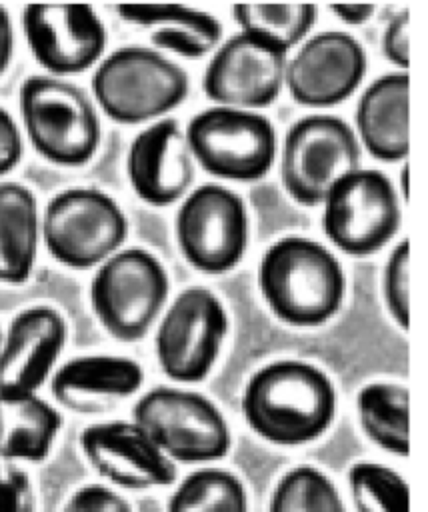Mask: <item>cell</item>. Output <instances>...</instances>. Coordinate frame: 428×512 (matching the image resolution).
Instances as JSON below:
<instances>
[{"label":"cell","instance_id":"1","mask_svg":"<svg viewBox=\"0 0 428 512\" xmlns=\"http://www.w3.org/2000/svg\"><path fill=\"white\" fill-rule=\"evenodd\" d=\"M242 412L260 438L280 446L306 444L322 436L334 420V384L314 364L278 360L248 380Z\"/></svg>","mask_w":428,"mask_h":512},{"label":"cell","instance_id":"2","mask_svg":"<svg viewBox=\"0 0 428 512\" xmlns=\"http://www.w3.org/2000/svg\"><path fill=\"white\" fill-rule=\"evenodd\" d=\"M258 286L264 302L282 322L310 328L340 310L346 280L338 258L326 246L288 236L262 254Z\"/></svg>","mask_w":428,"mask_h":512},{"label":"cell","instance_id":"3","mask_svg":"<svg viewBox=\"0 0 428 512\" xmlns=\"http://www.w3.org/2000/svg\"><path fill=\"white\" fill-rule=\"evenodd\" d=\"M190 90L188 74L168 56L146 46H122L94 70L92 94L118 124H142L180 106Z\"/></svg>","mask_w":428,"mask_h":512},{"label":"cell","instance_id":"4","mask_svg":"<svg viewBox=\"0 0 428 512\" xmlns=\"http://www.w3.org/2000/svg\"><path fill=\"white\" fill-rule=\"evenodd\" d=\"M20 116L32 148L52 164L82 166L98 150L102 130L96 106L62 76H28L20 86Z\"/></svg>","mask_w":428,"mask_h":512},{"label":"cell","instance_id":"5","mask_svg":"<svg viewBox=\"0 0 428 512\" xmlns=\"http://www.w3.org/2000/svg\"><path fill=\"white\" fill-rule=\"evenodd\" d=\"M168 290V274L154 254L120 248L98 264L90 282V304L110 336L134 342L162 312Z\"/></svg>","mask_w":428,"mask_h":512},{"label":"cell","instance_id":"6","mask_svg":"<svg viewBox=\"0 0 428 512\" xmlns=\"http://www.w3.org/2000/svg\"><path fill=\"white\" fill-rule=\"evenodd\" d=\"M128 220L118 202L96 188H68L52 196L40 216V238L60 264L86 270L122 248Z\"/></svg>","mask_w":428,"mask_h":512},{"label":"cell","instance_id":"7","mask_svg":"<svg viewBox=\"0 0 428 512\" xmlns=\"http://www.w3.org/2000/svg\"><path fill=\"white\" fill-rule=\"evenodd\" d=\"M186 140L194 162L224 180H258L276 160V130L256 110L206 108L188 122Z\"/></svg>","mask_w":428,"mask_h":512},{"label":"cell","instance_id":"8","mask_svg":"<svg viewBox=\"0 0 428 512\" xmlns=\"http://www.w3.org/2000/svg\"><path fill=\"white\" fill-rule=\"evenodd\" d=\"M132 420L172 462H212L230 450L222 412L198 392L156 386L138 398Z\"/></svg>","mask_w":428,"mask_h":512},{"label":"cell","instance_id":"9","mask_svg":"<svg viewBox=\"0 0 428 512\" xmlns=\"http://www.w3.org/2000/svg\"><path fill=\"white\" fill-rule=\"evenodd\" d=\"M320 204L324 234L352 256H366L388 244L402 222L396 188L372 168L358 166L342 174Z\"/></svg>","mask_w":428,"mask_h":512},{"label":"cell","instance_id":"10","mask_svg":"<svg viewBox=\"0 0 428 512\" xmlns=\"http://www.w3.org/2000/svg\"><path fill=\"white\" fill-rule=\"evenodd\" d=\"M358 166V136L336 116H306L294 122L284 136L280 178L298 204H320L328 188Z\"/></svg>","mask_w":428,"mask_h":512},{"label":"cell","instance_id":"11","mask_svg":"<svg viewBox=\"0 0 428 512\" xmlns=\"http://www.w3.org/2000/svg\"><path fill=\"white\" fill-rule=\"evenodd\" d=\"M228 316L218 296L202 286L182 290L164 312L156 330V358L176 382H200L212 370Z\"/></svg>","mask_w":428,"mask_h":512},{"label":"cell","instance_id":"12","mask_svg":"<svg viewBox=\"0 0 428 512\" xmlns=\"http://www.w3.org/2000/svg\"><path fill=\"white\" fill-rule=\"evenodd\" d=\"M176 238L196 270L220 274L234 268L248 244V212L242 198L220 184L198 186L180 204Z\"/></svg>","mask_w":428,"mask_h":512},{"label":"cell","instance_id":"13","mask_svg":"<svg viewBox=\"0 0 428 512\" xmlns=\"http://www.w3.org/2000/svg\"><path fill=\"white\" fill-rule=\"evenodd\" d=\"M286 62V50L248 32L234 34L214 48L204 72V92L220 106L266 108L284 86Z\"/></svg>","mask_w":428,"mask_h":512},{"label":"cell","instance_id":"14","mask_svg":"<svg viewBox=\"0 0 428 512\" xmlns=\"http://www.w3.org/2000/svg\"><path fill=\"white\" fill-rule=\"evenodd\" d=\"M22 30L34 60L52 76L86 72L108 42L102 18L88 4H28Z\"/></svg>","mask_w":428,"mask_h":512},{"label":"cell","instance_id":"15","mask_svg":"<svg viewBox=\"0 0 428 512\" xmlns=\"http://www.w3.org/2000/svg\"><path fill=\"white\" fill-rule=\"evenodd\" d=\"M362 44L340 30L314 34L288 58L284 84L294 102L308 108H330L352 96L366 76Z\"/></svg>","mask_w":428,"mask_h":512},{"label":"cell","instance_id":"16","mask_svg":"<svg viewBox=\"0 0 428 512\" xmlns=\"http://www.w3.org/2000/svg\"><path fill=\"white\" fill-rule=\"evenodd\" d=\"M80 448L88 464L110 484L130 490L170 486L174 462L132 420L98 422L82 430Z\"/></svg>","mask_w":428,"mask_h":512},{"label":"cell","instance_id":"17","mask_svg":"<svg viewBox=\"0 0 428 512\" xmlns=\"http://www.w3.org/2000/svg\"><path fill=\"white\" fill-rule=\"evenodd\" d=\"M126 174L134 194L152 206H168L186 196L194 182V156L186 132L174 118H160L130 142Z\"/></svg>","mask_w":428,"mask_h":512},{"label":"cell","instance_id":"18","mask_svg":"<svg viewBox=\"0 0 428 512\" xmlns=\"http://www.w3.org/2000/svg\"><path fill=\"white\" fill-rule=\"evenodd\" d=\"M66 336L68 328L58 310L50 306L20 310L2 334L0 394H36L52 374Z\"/></svg>","mask_w":428,"mask_h":512},{"label":"cell","instance_id":"19","mask_svg":"<svg viewBox=\"0 0 428 512\" xmlns=\"http://www.w3.org/2000/svg\"><path fill=\"white\" fill-rule=\"evenodd\" d=\"M144 372L126 356H78L64 362L50 380L56 402L78 414H98L114 408L140 390Z\"/></svg>","mask_w":428,"mask_h":512},{"label":"cell","instance_id":"20","mask_svg":"<svg viewBox=\"0 0 428 512\" xmlns=\"http://www.w3.org/2000/svg\"><path fill=\"white\" fill-rule=\"evenodd\" d=\"M356 136L370 156L398 162L408 154V74L376 78L356 106Z\"/></svg>","mask_w":428,"mask_h":512},{"label":"cell","instance_id":"21","mask_svg":"<svg viewBox=\"0 0 428 512\" xmlns=\"http://www.w3.org/2000/svg\"><path fill=\"white\" fill-rule=\"evenodd\" d=\"M124 22L152 28L154 46L184 58H202L222 40V24L210 12L182 4H120Z\"/></svg>","mask_w":428,"mask_h":512},{"label":"cell","instance_id":"22","mask_svg":"<svg viewBox=\"0 0 428 512\" xmlns=\"http://www.w3.org/2000/svg\"><path fill=\"white\" fill-rule=\"evenodd\" d=\"M38 244L40 212L34 192L20 182H0V282H26Z\"/></svg>","mask_w":428,"mask_h":512},{"label":"cell","instance_id":"23","mask_svg":"<svg viewBox=\"0 0 428 512\" xmlns=\"http://www.w3.org/2000/svg\"><path fill=\"white\" fill-rule=\"evenodd\" d=\"M60 426V412L40 396L0 394V460L42 462Z\"/></svg>","mask_w":428,"mask_h":512},{"label":"cell","instance_id":"24","mask_svg":"<svg viewBox=\"0 0 428 512\" xmlns=\"http://www.w3.org/2000/svg\"><path fill=\"white\" fill-rule=\"evenodd\" d=\"M358 422L366 436L386 452L408 454V390L400 384L374 382L356 394Z\"/></svg>","mask_w":428,"mask_h":512},{"label":"cell","instance_id":"25","mask_svg":"<svg viewBox=\"0 0 428 512\" xmlns=\"http://www.w3.org/2000/svg\"><path fill=\"white\" fill-rule=\"evenodd\" d=\"M232 16L242 32L290 52L316 24L318 8L314 4H236Z\"/></svg>","mask_w":428,"mask_h":512},{"label":"cell","instance_id":"26","mask_svg":"<svg viewBox=\"0 0 428 512\" xmlns=\"http://www.w3.org/2000/svg\"><path fill=\"white\" fill-rule=\"evenodd\" d=\"M166 512H248V498L232 472L202 468L180 482Z\"/></svg>","mask_w":428,"mask_h":512},{"label":"cell","instance_id":"27","mask_svg":"<svg viewBox=\"0 0 428 512\" xmlns=\"http://www.w3.org/2000/svg\"><path fill=\"white\" fill-rule=\"evenodd\" d=\"M268 512H344V502L324 472L296 466L278 480Z\"/></svg>","mask_w":428,"mask_h":512},{"label":"cell","instance_id":"28","mask_svg":"<svg viewBox=\"0 0 428 512\" xmlns=\"http://www.w3.org/2000/svg\"><path fill=\"white\" fill-rule=\"evenodd\" d=\"M348 486L356 512H408V484L384 464H354L348 472Z\"/></svg>","mask_w":428,"mask_h":512},{"label":"cell","instance_id":"29","mask_svg":"<svg viewBox=\"0 0 428 512\" xmlns=\"http://www.w3.org/2000/svg\"><path fill=\"white\" fill-rule=\"evenodd\" d=\"M408 278V240H402L390 252L382 278V290L388 312L402 330L408 328Z\"/></svg>","mask_w":428,"mask_h":512},{"label":"cell","instance_id":"30","mask_svg":"<svg viewBox=\"0 0 428 512\" xmlns=\"http://www.w3.org/2000/svg\"><path fill=\"white\" fill-rule=\"evenodd\" d=\"M0 512H36L30 476L8 460H0Z\"/></svg>","mask_w":428,"mask_h":512},{"label":"cell","instance_id":"31","mask_svg":"<svg viewBox=\"0 0 428 512\" xmlns=\"http://www.w3.org/2000/svg\"><path fill=\"white\" fill-rule=\"evenodd\" d=\"M62 512H132V508L116 490L102 484H86L66 500Z\"/></svg>","mask_w":428,"mask_h":512},{"label":"cell","instance_id":"32","mask_svg":"<svg viewBox=\"0 0 428 512\" xmlns=\"http://www.w3.org/2000/svg\"><path fill=\"white\" fill-rule=\"evenodd\" d=\"M384 56L406 70L408 66V10H400L390 18L382 34Z\"/></svg>","mask_w":428,"mask_h":512},{"label":"cell","instance_id":"33","mask_svg":"<svg viewBox=\"0 0 428 512\" xmlns=\"http://www.w3.org/2000/svg\"><path fill=\"white\" fill-rule=\"evenodd\" d=\"M24 142L20 128L8 110L0 106V176L8 174L22 160Z\"/></svg>","mask_w":428,"mask_h":512},{"label":"cell","instance_id":"34","mask_svg":"<svg viewBox=\"0 0 428 512\" xmlns=\"http://www.w3.org/2000/svg\"><path fill=\"white\" fill-rule=\"evenodd\" d=\"M328 10H332L344 24L360 26L372 18L376 6L374 4H330Z\"/></svg>","mask_w":428,"mask_h":512},{"label":"cell","instance_id":"35","mask_svg":"<svg viewBox=\"0 0 428 512\" xmlns=\"http://www.w3.org/2000/svg\"><path fill=\"white\" fill-rule=\"evenodd\" d=\"M14 50V30L10 14L4 6H0V76L6 72Z\"/></svg>","mask_w":428,"mask_h":512},{"label":"cell","instance_id":"36","mask_svg":"<svg viewBox=\"0 0 428 512\" xmlns=\"http://www.w3.org/2000/svg\"><path fill=\"white\" fill-rule=\"evenodd\" d=\"M2 334H4V332H2V328H0V344H2Z\"/></svg>","mask_w":428,"mask_h":512}]
</instances>
